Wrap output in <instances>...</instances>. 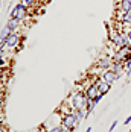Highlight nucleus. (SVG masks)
<instances>
[{
  "instance_id": "nucleus-1",
  "label": "nucleus",
  "mask_w": 131,
  "mask_h": 132,
  "mask_svg": "<svg viewBox=\"0 0 131 132\" xmlns=\"http://www.w3.org/2000/svg\"><path fill=\"white\" fill-rule=\"evenodd\" d=\"M69 100H70V105L73 106V109H85L89 99H87L85 93L82 91L81 88H78V90H75V91L70 93Z\"/></svg>"
},
{
  "instance_id": "nucleus-2",
  "label": "nucleus",
  "mask_w": 131,
  "mask_h": 132,
  "mask_svg": "<svg viewBox=\"0 0 131 132\" xmlns=\"http://www.w3.org/2000/svg\"><path fill=\"white\" fill-rule=\"evenodd\" d=\"M27 15H29V9H27L23 3L15 5L14 9H12V12H11V17H12V18H17V20H20V21H23L25 18H27Z\"/></svg>"
},
{
  "instance_id": "nucleus-3",
  "label": "nucleus",
  "mask_w": 131,
  "mask_h": 132,
  "mask_svg": "<svg viewBox=\"0 0 131 132\" xmlns=\"http://www.w3.org/2000/svg\"><path fill=\"white\" fill-rule=\"evenodd\" d=\"M128 58H131V46H123L113 55V61L114 62H122V64Z\"/></svg>"
},
{
  "instance_id": "nucleus-4",
  "label": "nucleus",
  "mask_w": 131,
  "mask_h": 132,
  "mask_svg": "<svg viewBox=\"0 0 131 132\" xmlns=\"http://www.w3.org/2000/svg\"><path fill=\"white\" fill-rule=\"evenodd\" d=\"M79 123H81V121L76 119L75 112H70V114H67V116H63V121H61V125H63V126H67L72 132L78 128Z\"/></svg>"
},
{
  "instance_id": "nucleus-5",
  "label": "nucleus",
  "mask_w": 131,
  "mask_h": 132,
  "mask_svg": "<svg viewBox=\"0 0 131 132\" xmlns=\"http://www.w3.org/2000/svg\"><path fill=\"white\" fill-rule=\"evenodd\" d=\"M111 65H113V58L108 56V55L101 56V58L96 61V67L101 68V70H108V68H111Z\"/></svg>"
},
{
  "instance_id": "nucleus-6",
  "label": "nucleus",
  "mask_w": 131,
  "mask_h": 132,
  "mask_svg": "<svg viewBox=\"0 0 131 132\" xmlns=\"http://www.w3.org/2000/svg\"><path fill=\"white\" fill-rule=\"evenodd\" d=\"M93 84L96 85V88H98L99 94H104V96H105L108 91H110V88H111V84L105 82V80L101 79V78H96V79L93 80Z\"/></svg>"
},
{
  "instance_id": "nucleus-7",
  "label": "nucleus",
  "mask_w": 131,
  "mask_h": 132,
  "mask_svg": "<svg viewBox=\"0 0 131 132\" xmlns=\"http://www.w3.org/2000/svg\"><path fill=\"white\" fill-rule=\"evenodd\" d=\"M20 34L18 32H11V35L5 40L6 43V47L8 49H14V47H18V44H20Z\"/></svg>"
},
{
  "instance_id": "nucleus-8",
  "label": "nucleus",
  "mask_w": 131,
  "mask_h": 132,
  "mask_svg": "<svg viewBox=\"0 0 131 132\" xmlns=\"http://www.w3.org/2000/svg\"><path fill=\"white\" fill-rule=\"evenodd\" d=\"M99 78H101V79H104L105 82H108V84H113V82H116V80H118L116 73H114L111 68H108V70H102Z\"/></svg>"
},
{
  "instance_id": "nucleus-9",
  "label": "nucleus",
  "mask_w": 131,
  "mask_h": 132,
  "mask_svg": "<svg viewBox=\"0 0 131 132\" xmlns=\"http://www.w3.org/2000/svg\"><path fill=\"white\" fill-rule=\"evenodd\" d=\"M111 70L116 73V76H118V79L119 78H122L125 73H127V70H125V67H123V64L122 62H114L113 61V65H111Z\"/></svg>"
},
{
  "instance_id": "nucleus-10",
  "label": "nucleus",
  "mask_w": 131,
  "mask_h": 132,
  "mask_svg": "<svg viewBox=\"0 0 131 132\" xmlns=\"http://www.w3.org/2000/svg\"><path fill=\"white\" fill-rule=\"evenodd\" d=\"M84 93H85V96H87V99H94L98 94H99V91H98V88H96V85L94 84H92V85H89L85 90H84Z\"/></svg>"
},
{
  "instance_id": "nucleus-11",
  "label": "nucleus",
  "mask_w": 131,
  "mask_h": 132,
  "mask_svg": "<svg viewBox=\"0 0 131 132\" xmlns=\"http://www.w3.org/2000/svg\"><path fill=\"white\" fill-rule=\"evenodd\" d=\"M20 23H21L20 20H17V18H12V17H11V18L8 20V23H6V26L11 29V32H17V29L20 27Z\"/></svg>"
},
{
  "instance_id": "nucleus-12",
  "label": "nucleus",
  "mask_w": 131,
  "mask_h": 132,
  "mask_svg": "<svg viewBox=\"0 0 131 132\" xmlns=\"http://www.w3.org/2000/svg\"><path fill=\"white\" fill-rule=\"evenodd\" d=\"M118 8L119 9H122L123 14L125 12H131V0H119Z\"/></svg>"
},
{
  "instance_id": "nucleus-13",
  "label": "nucleus",
  "mask_w": 131,
  "mask_h": 132,
  "mask_svg": "<svg viewBox=\"0 0 131 132\" xmlns=\"http://www.w3.org/2000/svg\"><path fill=\"white\" fill-rule=\"evenodd\" d=\"M9 35H11V29H9L8 26H5L3 29H2V32H0V40L5 41L8 37H9Z\"/></svg>"
},
{
  "instance_id": "nucleus-14",
  "label": "nucleus",
  "mask_w": 131,
  "mask_h": 132,
  "mask_svg": "<svg viewBox=\"0 0 131 132\" xmlns=\"http://www.w3.org/2000/svg\"><path fill=\"white\" fill-rule=\"evenodd\" d=\"M73 112H75V116H76V119L79 121H82V120L85 119V109H75Z\"/></svg>"
},
{
  "instance_id": "nucleus-15",
  "label": "nucleus",
  "mask_w": 131,
  "mask_h": 132,
  "mask_svg": "<svg viewBox=\"0 0 131 132\" xmlns=\"http://www.w3.org/2000/svg\"><path fill=\"white\" fill-rule=\"evenodd\" d=\"M21 3L26 6L27 9H32V6H35V5H37V2H35V0H21Z\"/></svg>"
},
{
  "instance_id": "nucleus-16",
  "label": "nucleus",
  "mask_w": 131,
  "mask_h": 132,
  "mask_svg": "<svg viewBox=\"0 0 131 132\" xmlns=\"http://www.w3.org/2000/svg\"><path fill=\"white\" fill-rule=\"evenodd\" d=\"M47 132H61V125H60V126H52V128H49Z\"/></svg>"
},
{
  "instance_id": "nucleus-17",
  "label": "nucleus",
  "mask_w": 131,
  "mask_h": 132,
  "mask_svg": "<svg viewBox=\"0 0 131 132\" xmlns=\"http://www.w3.org/2000/svg\"><path fill=\"white\" fill-rule=\"evenodd\" d=\"M123 67H125V70L131 68V58H128V59H125V61H123Z\"/></svg>"
},
{
  "instance_id": "nucleus-18",
  "label": "nucleus",
  "mask_w": 131,
  "mask_h": 132,
  "mask_svg": "<svg viewBox=\"0 0 131 132\" xmlns=\"http://www.w3.org/2000/svg\"><path fill=\"white\" fill-rule=\"evenodd\" d=\"M102 97H104V94H98V96L93 99V100H94V103H99V102L102 100Z\"/></svg>"
},
{
  "instance_id": "nucleus-19",
  "label": "nucleus",
  "mask_w": 131,
  "mask_h": 132,
  "mask_svg": "<svg viewBox=\"0 0 131 132\" xmlns=\"http://www.w3.org/2000/svg\"><path fill=\"white\" fill-rule=\"evenodd\" d=\"M116 126H118V120H114V121L111 123V126H110V129H108V132H113V131H114V128H116Z\"/></svg>"
},
{
  "instance_id": "nucleus-20",
  "label": "nucleus",
  "mask_w": 131,
  "mask_h": 132,
  "mask_svg": "<svg viewBox=\"0 0 131 132\" xmlns=\"http://www.w3.org/2000/svg\"><path fill=\"white\" fill-rule=\"evenodd\" d=\"M123 125H127V126H128V125H131V116H130V117H127V119H125V121H123Z\"/></svg>"
},
{
  "instance_id": "nucleus-21",
  "label": "nucleus",
  "mask_w": 131,
  "mask_h": 132,
  "mask_svg": "<svg viewBox=\"0 0 131 132\" xmlns=\"http://www.w3.org/2000/svg\"><path fill=\"white\" fill-rule=\"evenodd\" d=\"M61 132H72V131H70L67 126H63V125H61Z\"/></svg>"
},
{
  "instance_id": "nucleus-22",
  "label": "nucleus",
  "mask_w": 131,
  "mask_h": 132,
  "mask_svg": "<svg viewBox=\"0 0 131 132\" xmlns=\"http://www.w3.org/2000/svg\"><path fill=\"white\" fill-rule=\"evenodd\" d=\"M5 65H6V59L0 58V67H5Z\"/></svg>"
},
{
  "instance_id": "nucleus-23",
  "label": "nucleus",
  "mask_w": 131,
  "mask_h": 132,
  "mask_svg": "<svg viewBox=\"0 0 131 132\" xmlns=\"http://www.w3.org/2000/svg\"><path fill=\"white\" fill-rule=\"evenodd\" d=\"M0 132H9V129L6 126H0Z\"/></svg>"
},
{
  "instance_id": "nucleus-24",
  "label": "nucleus",
  "mask_w": 131,
  "mask_h": 132,
  "mask_svg": "<svg viewBox=\"0 0 131 132\" xmlns=\"http://www.w3.org/2000/svg\"><path fill=\"white\" fill-rule=\"evenodd\" d=\"M3 87V75H0V88Z\"/></svg>"
},
{
  "instance_id": "nucleus-25",
  "label": "nucleus",
  "mask_w": 131,
  "mask_h": 132,
  "mask_svg": "<svg viewBox=\"0 0 131 132\" xmlns=\"http://www.w3.org/2000/svg\"><path fill=\"white\" fill-rule=\"evenodd\" d=\"M127 75H131V68H128V70H127Z\"/></svg>"
},
{
  "instance_id": "nucleus-26",
  "label": "nucleus",
  "mask_w": 131,
  "mask_h": 132,
  "mask_svg": "<svg viewBox=\"0 0 131 132\" xmlns=\"http://www.w3.org/2000/svg\"><path fill=\"white\" fill-rule=\"evenodd\" d=\"M128 37H130V41H131V29H130V32H128Z\"/></svg>"
},
{
  "instance_id": "nucleus-27",
  "label": "nucleus",
  "mask_w": 131,
  "mask_h": 132,
  "mask_svg": "<svg viewBox=\"0 0 131 132\" xmlns=\"http://www.w3.org/2000/svg\"><path fill=\"white\" fill-rule=\"evenodd\" d=\"M85 132H92V128H87V131Z\"/></svg>"
},
{
  "instance_id": "nucleus-28",
  "label": "nucleus",
  "mask_w": 131,
  "mask_h": 132,
  "mask_svg": "<svg viewBox=\"0 0 131 132\" xmlns=\"http://www.w3.org/2000/svg\"><path fill=\"white\" fill-rule=\"evenodd\" d=\"M0 3H2V0H0Z\"/></svg>"
}]
</instances>
